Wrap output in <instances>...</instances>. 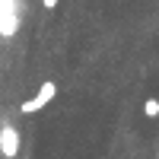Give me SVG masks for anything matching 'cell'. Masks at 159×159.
<instances>
[{"mask_svg": "<svg viewBox=\"0 0 159 159\" xmlns=\"http://www.w3.org/2000/svg\"><path fill=\"white\" fill-rule=\"evenodd\" d=\"M54 96H57V83H54V80H45V83L35 89V96L19 105V111L22 115H38L42 108H48V105L54 102Z\"/></svg>", "mask_w": 159, "mask_h": 159, "instance_id": "cell-1", "label": "cell"}, {"mask_svg": "<svg viewBox=\"0 0 159 159\" xmlns=\"http://www.w3.org/2000/svg\"><path fill=\"white\" fill-rule=\"evenodd\" d=\"M19 143H22L19 130L13 127L10 121H3V124H0V156H3V159H16L19 156Z\"/></svg>", "mask_w": 159, "mask_h": 159, "instance_id": "cell-2", "label": "cell"}, {"mask_svg": "<svg viewBox=\"0 0 159 159\" xmlns=\"http://www.w3.org/2000/svg\"><path fill=\"white\" fill-rule=\"evenodd\" d=\"M143 115L147 118H159V99H147L143 102Z\"/></svg>", "mask_w": 159, "mask_h": 159, "instance_id": "cell-3", "label": "cell"}, {"mask_svg": "<svg viewBox=\"0 0 159 159\" xmlns=\"http://www.w3.org/2000/svg\"><path fill=\"white\" fill-rule=\"evenodd\" d=\"M57 3H61V0H42V7H45V10H54Z\"/></svg>", "mask_w": 159, "mask_h": 159, "instance_id": "cell-4", "label": "cell"}]
</instances>
